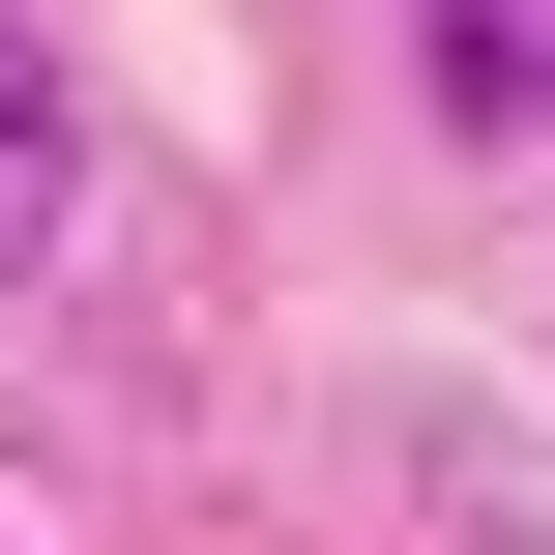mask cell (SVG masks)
<instances>
[{
    "instance_id": "6da1fadb",
    "label": "cell",
    "mask_w": 555,
    "mask_h": 555,
    "mask_svg": "<svg viewBox=\"0 0 555 555\" xmlns=\"http://www.w3.org/2000/svg\"><path fill=\"white\" fill-rule=\"evenodd\" d=\"M59 205H88V117H59V29L0 0V293L59 263Z\"/></svg>"
},
{
    "instance_id": "7a4b0ae2",
    "label": "cell",
    "mask_w": 555,
    "mask_h": 555,
    "mask_svg": "<svg viewBox=\"0 0 555 555\" xmlns=\"http://www.w3.org/2000/svg\"><path fill=\"white\" fill-rule=\"evenodd\" d=\"M410 59H439V117H555V0H410Z\"/></svg>"
}]
</instances>
